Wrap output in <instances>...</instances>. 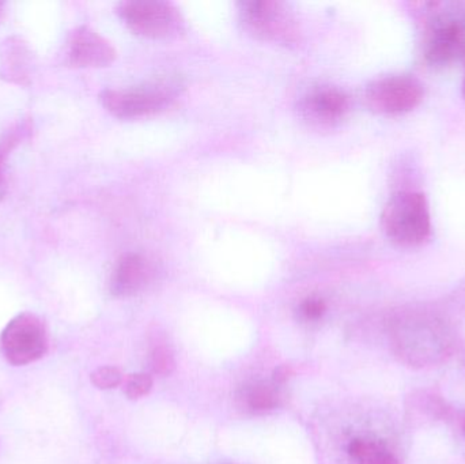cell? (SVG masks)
Masks as SVG:
<instances>
[{"mask_svg":"<svg viewBox=\"0 0 465 464\" xmlns=\"http://www.w3.org/2000/svg\"><path fill=\"white\" fill-rule=\"evenodd\" d=\"M242 408L252 413H265L273 410L279 403V394L275 386L265 383H254L245 386L238 394Z\"/></svg>","mask_w":465,"mask_h":464,"instance_id":"4fadbf2b","label":"cell"},{"mask_svg":"<svg viewBox=\"0 0 465 464\" xmlns=\"http://www.w3.org/2000/svg\"><path fill=\"white\" fill-rule=\"evenodd\" d=\"M325 313V302L319 297H309L305 301L301 302L300 315L305 321H316L322 318Z\"/></svg>","mask_w":465,"mask_h":464,"instance_id":"ac0fdd59","label":"cell"},{"mask_svg":"<svg viewBox=\"0 0 465 464\" xmlns=\"http://www.w3.org/2000/svg\"><path fill=\"white\" fill-rule=\"evenodd\" d=\"M381 225L391 242L401 247H418L430 237V210L425 195L399 191L382 210Z\"/></svg>","mask_w":465,"mask_h":464,"instance_id":"3957f363","label":"cell"},{"mask_svg":"<svg viewBox=\"0 0 465 464\" xmlns=\"http://www.w3.org/2000/svg\"><path fill=\"white\" fill-rule=\"evenodd\" d=\"M463 429H464V433H465V419H464V421H463Z\"/></svg>","mask_w":465,"mask_h":464,"instance_id":"603a6c76","label":"cell"},{"mask_svg":"<svg viewBox=\"0 0 465 464\" xmlns=\"http://www.w3.org/2000/svg\"><path fill=\"white\" fill-rule=\"evenodd\" d=\"M240 18L245 30L262 40L281 44L297 41V25L284 3L275 0L240 3Z\"/></svg>","mask_w":465,"mask_h":464,"instance_id":"52a82bcc","label":"cell"},{"mask_svg":"<svg viewBox=\"0 0 465 464\" xmlns=\"http://www.w3.org/2000/svg\"><path fill=\"white\" fill-rule=\"evenodd\" d=\"M176 362L173 354L165 345L155 346L150 354V368L155 375L168 376L173 372Z\"/></svg>","mask_w":465,"mask_h":464,"instance_id":"9a60e30c","label":"cell"},{"mask_svg":"<svg viewBox=\"0 0 465 464\" xmlns=\"http://www.w3.org/2000/svg\"><path fill=\"white\" fill-rule=\"evenodd\" d=\"M35 74V54L29 44L11 35L0 44V78L8 84L29 86Z\"/></svg>","mask_w":465,"mask_h":464,"instance_id":"8fae6325","label":"cell"},{"mask_svg":"<svg viewBox=\"0 0 465 464\" xmlns=\"http://www.w3.org/2000/svg\"><path fill=\"white\" fill-rule=\"evenodd\" d=\"M418 7L426 63L431 67H447L465 60V5L425 2Z\"/></svg>","mask_w":465,"mask_h":464,"instance_id":"6da1fadb","label":"cell"},{"mask_svg":"<svg viewBox=\"0 0 465 464\" xmlns=\"http://www.w3.org/2000/svg\"><path fill=\"white\" fill-rule=\"evenodd\" d=\"M349 451L357 464H401L387 447L377 441L354 440Z\"/></svg>","mask_w":465,"mask_h":464,"instance_id":"5bb4252c","label":"cell"},{"mask_svg":"<svg viewBox=\"0 0 465 464\" xmlns=\"http://www.w3.org/2000/svg\"><path fill=\"white\" fill-rule=\"evenodd\" d=\"M292 375V368H290L289 365H283V367L278 368V370L273 372V383L283 384Z\"/></svg>","mask_w":465,"mask_h":464,"instance_id":"d6986e66","label":"cell"},{"mask_svg":"<svg viewBox=\"0 0 465 464\" xmlns=\"http://www.w3.org/2000/svg\"><path fill=\"white\" fill-rule=\"evenodd\" d=\"M3 7H5V3L0 2V18H2L3 15Z\"/></svg>","mask_w":465,"mask_h":464,"instance_id":"44dd1931","label":"cell"},{"mask_svg":"<svg viewBox=\"0 0 465 464\" xmlns=\"http://www.w3.org/2000/svg\"><path fill=\"white\" fill-rule=\"evenodd\" d=\"M116 49L100 33L89 26H79L70 33L65 45V62L71 67L100 68L112 64Z\"/></svg>","mask_w":465,"mask_h":464,"instance_id":"9c48e42d","label":"cell"},{"mask_svg":"<svg viewBox=\"0 0 465 464\" xmlns=\"http://www.w3.org/2000/svg\"><path fill=\"white\" fill-rule=\"evenodd\" d=\"M123 375L117 368H98L92 373V383L100 390L116 389L122 384Z\"/></svg>","mask_w":465,"mask_h":464,"instance_id":"2e32d148","label":"cell"},{"mask_svg":"<svg viewBox=\"0 0 465 464\" xmlns=\"http://www.w3.org/2000/svg\"><path fill=\"white\" fill-rule=\"evenodd\" d=\"M152 263L139 253H125L114 264L111 275V293L116 297H131L143 291L153 280Z\"/></svg>","mask_w":465,"mask_h":464,"instance_id":"30bf717a","label":"cell"},{"mask_svg":"<svg viewBox=\"0 0 465 464\" xmlns=\"http://www.w3.org/2000/svg\"><path fill=\"white\" fill-rule=\"evenodd\" d=\"M391 346L409 367H436L452 354L453 338L448 327L436 319L403 316L391 327Z\"/></svg>","mask_w":465,"mask_h":464,"instance_id":"7a4b0ae2","label":"cell"},{"mask_svg":"<svg viewBox=\"0 0 465 464\" xmlns=\"http://www.w3.org/2000/svg\"><path fill=\"white\" fill-rule=\"evenodd\" d=\"M350 98L343 90L319 86L311 90L302 101V111L309 120L330 125L343 119L349 112Z\"/></svg>","mask_w":465,"mask_h":464,"instance_id":"7c38bea8","label":"cell"},{"mask_svg":"<svg viewBox=\"0 0 465 464\" xmlns=\"http://www.w3.org/2000/svg\"><path fill=\"white\" fill-rule=\"evenodd\" d=\"M179 89V82L173 79H158L142 86L104 90L100 100L104 108L119 119H139L168 108Z\"/></svg>","mask_w":465,"mask_h":464,"instance_id":"277c9868","label":"cell"},{"mask_svg":"<svg viewBox=\"0 0 465 464\" xmlns=\"http://www.w3.org/2000/svg\"><path fill=\"white\" fill-rule=\"evenodd\" d=\"M3 161H5V158L0 157V180H2Z\"/></svg>","mask_w":465,"mask_h":464,"instance_id":"ffe728a7","label":"cell"},{"mask_svg":"<svg viewBox=\"0 0 465 464\" xmlns=\"http://www.w3.org/2000/svg\"><path fill=\"white\" fill-rule=\"evenodd\" d=\"M117 13L133 32L144 37H171L184 25L180 11L163 0H128L117 5Z\"/></svg>","mask_w":465,"mask_h":464,"instance_id":"8992f818","label":"cell"},{"mask_svg":"<svg viewBox=\"0 0 465 464\" xmlns=\"http://www.w3.org/2000/svg\"><path fill=\"white\" fill-rule=\"evenodd\" d=\"M463 97L465 100V73H464V79H463Z\"/></svg>","mask_w":465,"mask_h":464,"instance_id":"7402d4cb","label":"cell"},{"mask_svg":"<svg viewBox=\"0 0 465 464\" xmlns=\"http://www.w3.org/2000/svg\"><path fill=\"white\" fill-rule=\"evenodd\" d=\"M153 387L152 376L147 373H135L125 383V394L130 400H141L149 394Z\"/></svg>","mask_w":465,"mask_h":464,"instance_id":"e0dca14e","label":"cell"},{"mask_svg":"<svg viewBox=\"0 0 465 464\" xmlns=\"http://www.w3.org/2000/svg\"><path fill=\"white\" fill-rule=\"evenodd\" d=\"M366 103L381 114L412 111L423 98L422 84L410 75H390L371 82L366 89Z\"/></svg>","mask_w":465,"mask_h":464,"instance_id":"ba28073f","label":"cell"},{"mask_svg":"<svg viewBox=\"0 0 465 464\" xmlns=\"http://www.w3.org/2000/svg\"><path fill=\"white\" fill-rule=\"evenodd\" d=\"M48 346L45 324L33 313L15 316L0 337L3 356L14 367H24L43 359Z\"/></svg>","mask_w":465,"mask_h":464,"instance_id":"5b68a950","label":"cell"}]
</instances>
